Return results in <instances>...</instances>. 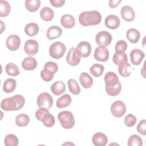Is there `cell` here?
<instances>
[{
  "instance_id": "1",
  "label": "cell",
  "mask_w": 146,
  "mask_h": 146,
  "mask_svg": "<svg viewBox=\"0 0 146 146\" xmlns=\"http://www.w3.org/2000/svg\"><path fill=\"white\" fill-rule=\"evenodd\" d=\"M102 21L101 14L96 10L85 11L79 15V22L83 26L99 25Z\"/></svg>"
},
{
  "instance_id": "2",
  "label": "cell",
  "mask_w": 146,
  "mask_h": 146,
  "mask_svg": "<svg viewBox=\"0 0 146 146\" xmlns=\"http://www.w3.org/2000/svg\"><path fill=\"white\" fill-rule=\"evenodd\" d=\"M62 127L64 129H71L75 125V119L72 113L69 111H61L58 115Z\"/></svg>"
},
{
  "instance_id": "3",
  "label": "cell",
  "mask_w": 146,
  "mask_h": 146,
  "mask_svg": "<svg viewBox=\"0 0 146 146\" xmlns=\"http://www.w3.org/2000/svg\"><path fill=\"white\" fill-rule=\"evenodd\" d=\"M66 51V47L64 43L61 42H55L49 47V54L54 59H58L61 58Z\"/></svg>"
},
{
  "instance_id": "4",
  "label": "cell",
  "mask_w": 146,
  "mask_h": 146,
  "mask_svg": "<svg viewBox=\"0 0 146 146\" xmlns=\"http://www.w3.org/2000/svg\"><path fill=\"white\" fill-rule=\"evenodd\" d=\"M112 40V35L107 31H100L95 36L96 42L99 46L107 47L111 44Z\"/></svg>"
},
{
  "instance_id": "5",
  "label": "cell",
  "mask_w": 146,
  "mask_h": 146,
  "mask_svg": "<svg viewBox=\"0 0 146 146\" xmlns=\"http://www.w3.org/2000/svg\"><path fill=\"white\" fill-rule=\"evenodd\" d=\"M112 115L116 117H122L126 112V106L124 102L120 100H116L112 103L111 106Z\"/></svg>"
},
{
  "instance_id": "6",
  "label": "cell",
  "mask_w": 146,
  "mask_h": 146,
  "mask_svg": "<svg viewBox=\"0 0 146 146\" xmlns=\"http://www.w3.org/2000/svg\"><path fill=\"white\" fill-rule=\"evenodd\" d=\"M38 107H43L50 109L53 104V98L48 92H42L37 98Z\"/></svg>"
},
{
  "instance_id": "7",
  "label": "cell",
  "mask_w": 146,
  "mask_h": 146,
  "mask_svg": "<svg viewBox=\"0 0 146 146\" xmlns=\"http://www.w3.org/2000/svg\"><path fill=\"white\" fill-rule=\"evenodd\" d=\"M81 56L77 51L76 48L74 47H71L66 56V61L67 63L70 66H75L79 64Z\"/></svg>"
},
{
  "instance_id": "8",
  "label": "cell",
  "mask_w": 146,
  "mask_h": 146,
  "mask_svg": "<svg viewBox=\"0 0 146 146\" xmlns=\"http://www.w3.org/2000/svg\"><path fill=\"white\" fill-rule=\"evenodd\" d=\"M106 83L105 88H110L117 87L121 84L117 75L113 72H108L104 77Z\"/></svg>"
},
{
  "instance_id": "9",
  "label": "cell",
  "mask_w": 146,
  "mask_h": 146,
  "mask_svg": "<svg viewBox=\"0 0 146 146\" xmlns=\"http://www.w3.org/2000/svg\"><path fill=\"white\" fill-rule=\"evenodd\" d=\"M110 52L108 49L104 46L97 47L94 51V58L100 62H106L109 58Z\"/></svg>"
},
{
  "instance_id": "10",
  "label": "cell",
  "mask_w": 146,
  "mask_h": 146,
  "mask_svg": "<svg viewBox=\"0 0 146 146\" xmlns=\"http://www.w3.org/2000/svg\"><path fill=\"white\" fill-rule=\"evenodd\" d=\"M1 108L6 111H17V103L15 98L13 96L3 99L1 103Z\"/></svg>"
},
{
  "instance_id": "11",
  "label": "cell",
  "mask_w": 146,
  "mask_h": 146,
  "mask_svg": "<svg viewBox=\"0 0 146 146\" xmlns=\"http://www.w3.org/2000/svg\"><path fill=\"white\" fill-rule=\"evenodd\" d=\"M6 45L10 51H16L21 45V39L17 35H9L6 40Z\"/></svg>"
},
{
  "instance_id": "12",
  "label": "cell",
  "mask_w": 146,
  "mask_h": 146,
  "mask_svg": "<svg viewBox=\"0 0 146 146\" xmlns=\"http://www.w3.org/2000/svg\"><path fill=\"white\" fill-rule=\"evenodd\" d=\"M39 50V44L34 39H29L26 41L24 45V50L26 54L34 55L36 54Z\"/></svg>"
},
{
  "instance_id": "13",
  "label": "cell",
  "mask_w": 146,
  "mask_h": 146,
  "mask_svg": "<svg viewBox=\"0 0 146 146\" xmlns=\"http://www.w3.org/2000/svg\"><path fill=\"white\" fill-rule=\"evenodd\" d=\"M76 49L81 57L87 58L90 56L92 48L89 42L82 41L78 44Z\"/></svg>"
},
{
  "instance_id": "14",
  "label": "cell",
  "mask_w": 146,
  "mask_h": 146,
  "mask_svg": "<svg viewBox=\"0 0 146 146\" xmlns=\"http://www.w3.org/2000/svg\"><path fill=\"white\" fill-rule=\"evenodd\" d=\"M131 63L135 66L139 65L145 57L144 52L140 49L135 48L132 50L129 54Z\"/></svg>"
},
{
  "instance_id": "15",
  "label": "cell",
  "mask_w": 146,
  "mask_h": 146,
  "mask_svg": "<svg viewBox=\"0 0 146 146\" xmlns=\"http://www.w3.org/2000/svg\"><path fill=\"white\" fill-rule=\"evenodd\" d=\"M120 14L122 18L127 22L133 21L135 17V13L133 9L128 5H125L121 7Z\"/></svg>"
},
{
  "instance_id": "16",
  "label": "cell",
  "mask_w": 146,
  "mask_h": 146,
  "mask_svg": "<svg viewBox=\"0 0 146 146\" xmlns=\"http://www.w3.org/2000/svg\"><path fill=\"white\" fill-rule=\"evenodd\" d=\"M104 23L107 28L114 30L117 29L119 27L120 21L117 15L111 14L106 18Z\"/></svg>"
},
{
  "instance_id": "17",
  "label": "cell",
  "mask_w": 146,
  "mask_h": 146,
  "mask_svg": "<svg viewBox=\"0 0 146 146\" xmlns=\"http://www.w3.org/2000/svg\"><path fill=\"white\" fill-rule=\"evenodd\" d=\"M92 141L95 146H105L108 143V138L104 133L98 132L92 136Z\"/></svg>"
},
{
  "instance_id": "18",
  "label": "cell",
  "mask_w": 146,
  "mask_h": 146,
  "mask_svg": "<svg viewBox=\"0 0 146 146\" xmlns=\"http://www.w3.org/2000/svg\"><path fill=\"white\" fill-rule=\"evenodd\" d=\"M62 34V29L57 26H52L50 27L46 33V36L50 40L56 39L61 36Z\"/></svg>"
},
{
  "instance_id": "19",
  "label": "cell",
  "mask_w": 146,
  "mask_h": 146,
  "mask_svg": "<svg viewBox=\"0 0 146 146\" xmlns=\"http://www.w3.org/2000/svg\"><path fill=\"white\" fill-rule=\"evenodd\" d=\"M22 66L23 68L27 71L34 70L37 66L36 60L32 56L26 57L22 62Z\"/></svg>"
},
{
  "instance_id": "20",
  "label": "cell",
  "mask_w": 146,
  "mask_h": 146,
  "mask_svg": "<svg viewBox=\"0 0 146 146\" xmlns=\"http://www.w3.org/2000/svg\"><path fill=\"white\" fill-rule=\"evenodd\" d=\"M60 23L66 29H71L75 25L74 17L70 14H64L60 18Z\"/></svg>"
},
{
  "instance_id": "21",
  "label": "cell",
  "mask_w": 146,
  "mask_h": 146,
  "mask_svg": "<svg viewBox=\"0 0 146 146\" xmlns=\"http://www.w3.org/2000/svg\"><path fill=\"white\" fill-rule=\"evenodd\" d=\"M79 81L84 88H90L93 84L92 78L87 72H82L79 76Z\"/></svg>"
},
{
  "instance_id": "22",
  "label": "cell",
  "mask_w": 146,
  "mask_h": 146,
  "mask_svg": "<svg viewBox=\"0 0 146 146\" xmlns=\"http://www.w3.org/2000/svg\"><path fill=\"white\" fill-rule=\"evenodd\" d=\"M51 91L55 95H60L66 91V85L62 81H56L51 86Z\"/></svg>"
},
{
  "instance_id": "23",
  "label": "cell",
  "mask_w": 146,
  "mask_h": 146,
  "mask_svg": "<svg viewBox=\"0 0 146 146\" xmlns=\"http://www.w3.org/2000/svg\"><path fill=\"white\" fill-rule=\"evenodd\" d=\"M71 101L72 99L69 94H64L57 99L56 106L58 108H66L71 104Z\"/></svg>"
},
{
  "instance_id": "24",
  "label": "cell",
  "mask_w": 146,
  "mask_h": 146,
  "mask_svg": "<svg viewBox=\"0 0 146 146\" xmlns=\"http://www.w3.org/2000/svg\"><path fill=\"white\" fill-rule=\"evenodd\" d=\"M140 36V34L139 31L134 28L129 29L126 33V37L127 39L132 43H136L138 42Z\"/></svg>"
},
{
  "instance_id": "25",
  "label": "cell",
  "mask_w": 146,
  "mask_h": 146,
  "mask_svg": "<svg viewBox=\"0 0 146 146\" xmlns=\"http://www.w3.org/2000/svg\"><path fill=\"white\" fill-rule=\"evenodd\" d=\"M54 16V11L49 7H44L40 11V17L44 21L48 22L51 21Z\"/></svg>"
},
{
  "instance_id": "26",
  "label": "cell",
  "mask_w": 146,
  "mask_h": 146,
  "mask_svg": "<svg viewBox=\"0 0 146 146\" xmlns=\"http://www.w3.org/2000/svg\"><path fill=\"white\" fill-rule=\"evenodd\" d=\"M16 86V80L13 78H8L3 83V90L5 93H11L15 90Z\"/></svg>"
},
{
  "instance_id": "27",
  "label": "cell",
  "mask_w": 146,
  "mask_h": 146,
  "mask_svg": "<svg viewBox=\"0 0 146 146\" xmlns=\"http://www.w3.org/2000/svg\"><path fill=\"white\" fill-rule=\"evenodd\" d=\"M39 26L33 22L29 23L25 27V32L26 35L29 36H34L36 35L39 32Z\"/></svg>"
},
{
  "instance_id": "28",
  "label": "cell",
  "mask_w": 146,
  "mask_h": 146,
  "mask_svg": "<svg viewBox=\"0 0 146 146\" xmlns=\"http://www.w3.org/2000/svg\"><path fill=\"white\" fill-rule=\"evenodd\" d=\"M112 60L116 65H120L122 63L128 62L127 55L125 52H115L112 57Z\"/></svg>"
},
{
  "instance_id": "29",
  "label": "cell",
  "mask_w": 146,
  "mask_h": 146,
  "mask_svg": "<svg viewBox=\"0 0 146 146\" xmlns=\"http://www.w3.org/2000/svg\"><path fill=\"white\" fill-rule=\"evenodd\" d=\"M6 74L11 76H18L20 74V70L17 65L13 63H9L5 67Z\"/></svg>"
},
{
  "instance_id": "30",
  "label": "cell",
  "mask_w": 146,
  "mask_h": 146,
  "mask_svg": "<svg viewBox=\"0 0 146 146\" xmlns=\"http://www.w3.org/2000/svg\"><path fill=\"white\" fill-rule=\"evenodd\" d=\"M30 122V117L29 115L22 113L17 115L15 117V124L20 127H26Z\"/></svg>"
},
{
  "instance_id": "31",
  "label": "cell",
  "mask_w": 146,
  "mask_h": 146,
  "mask_svg": "<svg viewBox=\"0 0 146 146\" xmlns=\"http://www.w3.org/2000/svg\"><path fill=\"white\" fill-rule=\"evenodd\" d=\"M118 72L123 77H128L131 74V64L128 62L122 63L118 66Z\"/></svg>"
},
{
  "instance_id": "32",
  "label": "cell",
  "mask_w": 146,
  "mask_h": 146,
  "mask_svg": "<svg viewBox=\"0 0 146 146\" xmlns=\"http://www.w3.org/2000/svg\"><path fill=\"white\" fill-rule=\"evenodd\" d=\"M69 91L74 95H77L80 92V88L76 80L74 79H70L67 82Z\"/></svg>"
},
{
  "instance_id": "33",
  "label": "cell",
  "mask_w": 146,
  "mask_h": 146,
  "mask_svg": "<svg viewBox=\"0 0 146 146\" xmlns=\"http://www.w3.org/2000/svg\"><path fill=\"white\" fill-rule=\"evenodd\" d=\"M25 5L26 9L30 12H35L39 8L40 5V0L25 1Z\"/></svg>"
},
{
  "instance_id": "34",
  "label": "cell",
  "mask_w": 146,
  "mask_h": 146,
  "mask_svg": "<svg viewBox=\"0 0 146 146\" xmlns=\"http://www.w3.org/2000/svg\"><path fill=\"white\" fill-rule=\"evenodd\" d=\"M11 11L10 3L6 1L1 0L0 1V17H7Z\"/></svg>"
},
{
  "instance_id": "35",
  "label": "cell",
  "mask_w": 146,
  "mask_h": 146,
  "mask_svg": "<svg viewBox=\"0 0 146 146\" xmlns=\"http://www.w3.org/2000/svg\"><path fill=\"white\" fill-rule=\"evenodd\" d=\"M104 70V67L100 64L96 63L93 64L90 68V71L91 73V74L96 77H99L102 74Z\"/></svg>"
},
{
  "instance_id": "36",
  "label": "cell",
  "mask_w": 146,
  "mask_h": 146,
  "mask_svg": "<svg viewBox=\"0 0 146 146\" xmlns=\"http://www.w3.org/2000/svg\"><path fill=\"white\" fill-rule=\"evenodd\" d=\"M4 144L6 146H17L19 144V140L15 135L8 134L5 137Z\"/></svg>"
},
{
  "instance_id": "37",
  "label": "cell",
  "mask_w": 146,
  "mask_h": 146,
  "mask_svg": "<svg viewBox=\"0 0 146 146\" xmlns=\"http://www.w3.org/2000/svg\"><path fill=\"white\" fill-rule=\"evenodd\" d=\"M42 122L46 127H52L55 123L54 116L50 112L45 114L42 119Z\"/></svg>"
},
{
  "instance_id": "38",
  "label": "cell",
  "mask_w": 146,
  "mask_h": 146,
  "mask_svg": "<svg viewBox=\"0 0 146 146\" xmlns=\"http://www.w3.org/2000/svg\"><path fill=\"white\" fill-rule=\"evenodd\" d=\"M127 144L128 146H141L143 140L139 135L134 134L129 137Z\"/></svg>"
},
{
  "instance_id": "39",
  "label": "cell",
  "mask_w": 146,
  "mask_h": 146,
  "mask_svg": "<svg viewBox=\"0 0 146 146\" xmlns=\"http://www.w3.org/2000/svg\"><path fill=\"white\" fill-rule=\"evenodd\" d=\"M41 78L45 82H50L54 78V73L49 69L43 68L40 74Z\"/></svg>"
},
{
  "instance_id": "40",
  "label": "cell",
  "mask_w": 146,
  "mask_h": 146,
  "mask_svg": "<svg viewBox=\"0 0 146 146\" xmlns=\"http://www.w3.org/2000/svg\"><path fill=\"white\" fill-rule=\"evenodd\" d=\"M136 121H137V119L136 116L131 113L128 114L124 117L125 125L128 127H133L136 124Z\"/></svg>"
},
{
  "instance_id": "41",
  "label": "cell",
  "mask_w": 146,
  "mask_h": 146,
  "mask_svg": "<svg viewBox=\"0 0 146 146\" xmlns=\"http://www.w3.org/2000/svg\"><path fill=\"white\" fill-rule=\"evenodd\" d=\"M127 48V43L124 40L117 41L115 44V50L117 52H125Z\"/></svg>"
},
{
  "instance_id": "42",
  "label": "cell",
  "mask_w": 146,
  "mask_h": 146,
  "mask_svg": "<svg viewBox=\"0 0 146 146\" xmlns=\"http://www.w3.org/2000/svg\"><path fill=\"white\" fill-rule=\"evenodd\" d=\"M49 112V110L47 108H43V107H39L37 111L35 112V117L39 121H42L43 116L46 114L47 113Z\"/></svg>"
},
{
  "instance_id": "43",
  "label": "cell",
  "mask_w": 146,
  "mask_h": 146,
  "mask_svg": "<svg viewBox=\"0 0 146 146\" xmlns=\"http://www.w3.org/2000/svg\"><path fill=\"white\" fill-rule=\"evenodd\" d=\"M145 128H146V120L145 119L141 120V121H140L139 123L137 125L136 129L140 134L143 136H145L146 135Z\"/></svg>"
},
{
  "instance_id": "44",
  "label": "cell",
  "mask_w": 146,
  "mask_h": 146,
  "mask_svg": "<svg viewBox=\"0 0 146 146\" xmlns=\"http://www.w3.org/2000/svg\"><path fill=\"white\" fill-rule=\"evenodd\" d=\"M44 68H47L52 71L54 74L56 73L57 71H58V64L54 62H47V63H45L44 66Z\"/></svg>"
},
{
  "instance_id": "45",
  "label": "cell",
  "mask_w": 146,
  "mask_h": 146,
  "mask_svg": "<svg viewBox=\"0 0 146 146\" xmlns=\"http://www.w3.org/2000/svg\"><path fill=\"white\" fill-rule=\"evenodd\" d=\"M13 97L15 98V99L17 102L18 110L21 109L23 107V106H24L25 103V98L21 95H15L13 96Z\"/></svg>"
},
{
  "instance_id": "46",
  "label": "cell",
  "mask_w": 146,
  "mask_h": 146,
  "mask_svg": "<svg viewBox=\"0 0 146 146\" xmlns=\"http://www.w3.org/2000/svg\"><path fill=\"white\" fill-rule=\"evenodd\" d=\"M50 3L54 7H60L64 5L65 0H50Z\"/></svg>"
},
{
  "instance_id": "47",
  "label": "cell",
  "mask_w": 146,
  "mask_h": 146,
  "mask_svg": "<svg viewBox=\"0 0 146 146\" xmlns=\"http://www.w3.org/2000/svg\"><path fill=\"white\" fill-rule=\"evenodd\" d=\"M121 2V0H114V1H109V6L111 8L114 9Z\"/></svg>"
},
{
  "instance_id": "48",
  "label": "cell",
  "mask_w": 146,
  "mask_h": 146,
  "mask_svg": "<svg viewBox=\"0 0 146 146\" xmlns=\"http://www.w3.org/2000/svg\"><path fill=\"white\" fill-rule=\"evenodd\" d=\"M0 22H1V34H2V33H3V29H3V30H5V25L3 24V21H0Z\"/></svg>"
}]
</instances>
